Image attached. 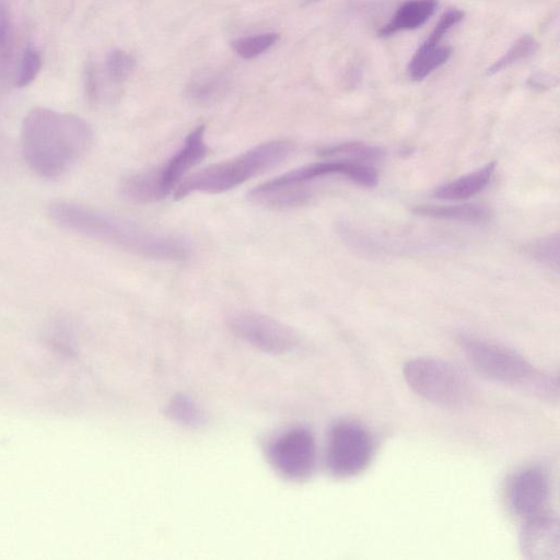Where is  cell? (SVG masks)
<instances>
[{"label": "cell", "mask_w": 560, "mask_h": 560, "mask_svg": "<svg viewBox=\"0 0 560 560\" xmlns=\"http://www.w3.org/2000/svg\"><path fill=\"white\" fill-rule=\"evenodd\" d=\"M294 145L288 140H272L256 146L231 160L217 163L186 178L175 190L174 200L181 201L193 194H220L271 170L291 154Z\"/></svg>", "instance_id": "obj_3"}, {"label": "cell", "mask_w": 560, "mask_h": 560, "mask_svg": "<svg viewBox=\"0 0 560 560\" xmlns=\"http://www.w3.org/2000/svg\"><path fill=\"white\" fill-rule=\"evenodd\" d=\"M280 38L275 32H268L253 37L238 39L231 43L233 51H235L244 60H253L264 52L270 50Z\"/></svg>", "instance_id": "obj_22"}, {"label": "cell", "mask_w": 560, "mask_h": 560, "mask_svg": "<svg viewBox=\"0 0 560 560\" xmlns=\"http://www.w3.org/2000/svg\"><path fill=\"white\" fill-rule=\"evenodd\" d=\"M540 49L538 41H536L531 35H523L515 44H513L510 50L497 62L487 69V76L497 75L506 68L512 65L520 63L521 61L528 60Z\"/></svg>", "instance_id": "obj_21"}, {"label": "cell", "mask_w": 560, "mask_h": 560, "mask_svg": "<svg viewBox=\"0 0 560 560\" xmlns=\"http://www.w3.org/2000/svg\"><path fill=\"white\" fill-rule=\"evenodd\" d=\"M315 2H318V0H303V5H310Z\"/></svg>", "instance_id": "obj_28"}, {"label": "cell", "mask_w": 560, "mask_h": 560, "mask_svg": "<svg viewBox=\"0 0 560 560\" xmlns=\"http://www.w3.org/2000/svg\"><path fill=\"white\" fill-rule=\"evenodd\" d=\"M550 496V478L538 468L520 471L512 477L508 487L509 506L522 520L547 511Z\"/></svg>", "instance_id": "obj_11"}, {"label": "cell", "mask_w": 560, "mask_h": 560, "mask_svg": "<svg viewBox=\"0 0 560 560\" xmlns=\"http://www.w3.org/2000/svg\"><path fill=\"white\" fill-rule=\"evenodd\" d=\"M230 89V78L219 70L196 74L186 87V96L201 107H210L223 100Z\"/></svg>", "instance_id": "obj_15"}, {"label": "cell", "mask_w": 560, "mask_h": 560, "mask_svg": "<svg viewBox=\"0 0 560 560\" xmlns=\"http://www.w3.org/2000/svg\"><path fill=\"white\" fill-rule=\"evenodd\" d=\"M465 14L459 9H450L447 13L443 14L437 23L435 29L429 35L428 39L441 42L446 37L447 33L464 19Z\"/></svg>", "instance_id": "obj_25"}, {"label": "cell", "mask_w": 560, "mask_h": 560, "mask_svg": "<svg viewBox=\"0 0 560 560\" xmlns=\"http://www.w3.org/2000/svg\"><path fill=\"white\" fill-rule=\"evenodd\" d=\"M136 66L135 58L121 50L109 53L105 68H107L108 78L112 84L121 85L134 72Z\"/></svg>", "instance_id": "obj_23"}, {"label": "cell", "mask_w": 560, "mask_h": 560, "mask_svg": "<svg viewBox=\"0 0 560 560\" xmlns=\"http://www.w3.org/2000/svg\"><path fill=\"white\" fill-rule=\"evenodd\" d=\"M373 455V441L367 429L353 422L336 424L330 431L328 466L341 477L357 475L367 469Z\"/></svg>", "instance_id": "obj_8"}, {"label": "cell", "mask_w": 560, "mask_h": 560, "mask_svg": "<svg viewBox=\"0 0 560 560\" xmlns=\"http://www.w3.org/2000/svg\"><path fill=\"white\" fill-rule=\"evenodd\" d=\"M528 84L533 89H550L557 84V81L550 75L536 74L529 79Z\"/></svg>", "instance_id": "obj_27"}, {"label": "cell", "mask_w": 560, "mask_h": 560, "mask_svg": "<svg viewBox=\"0 0 560 560\" xmlns=\"http://www.w3.org/2000/svg\"><path fill=\"white\" fill-rule=\"evenodd\" d=\"M319 155L326 159L347 160L360 163L380 161L384 156V151L377 146L365 143H344L331 147L323 148Z\"/></svg>", "instance_id": "obj_18"}, {"label": "cell", "mask_w": 560, "mask_h": 560, "mask_svg": "<svg viewBox=\"0 0 560 560\" xmlns=\"http://www.w3.org/2000/svg\"><path fill=\"white\" fill-rule=\"evenodd\" d=\"M11 34V23L8 8L0 2V52L7 49Z\"/></svg>", "instance_id": "obj_26"}, {"label": "cell", "mask_w": 560, "mask_h": 560, "mask_svg": "<svg viewBox=\"0 0 560 560\" xmlns=\"http://www.w3.org/2000/svg\"><path fill=\"white\" fill-rule=\"evenodd\" d=\"M275 469L291 481H302L312 473L317 459L313 435L308 429L294 428L279 435L270 446Z\"/></svg>", "instance_id": "obj_10"}, {"label": "cell", "mask_w": 560, "mask_h": 560, "mask_svg": "<svg viewBox=\"0 0 560 560\" xmlns=\"http://www.w3.org/2000/svg\"><path fill=\"white\" fill-rule=\"evenodd\" d=\"M413 213L427 218L455 221V223L485 225L492 220V210L480 204L419 205Z\"/></svg>", "instance_id": "obj_16"}, {"label": "cell", "mask_w": 560, "mask_h": 560, "mask_svg": "<svg viewBox=\"0 0 560 560\" xmlns=\"http://www.w3.org/2000/svg\"><path fill=\"white\" fill-rule=\"evenodd\" d=\"M451 54L452 50L449 46L427 39L408 64V75L414 81H422L442 65H445Z\"/></svg>", "instance_id": "obj_17"}, {"label": "cell", "mask_w": 560, "mask_h": 560, "mask_svg": "<svg viewBox=\"0 0 560 560\" xmlns=\"http://www.w3.org/2000/svg\"><path fill=\"white\" fill-rule=\"evenodd\" d=\"M21 153L41 178L62 177L88 153L93 131L79 116L51 109L30 111L22 122Z\"/></svg>", "instance_id": "obj_2"}, {"label": "cell", "mask_w": 560, "mask_h": 560, "mask_svg": "<svg viewBox=\"0 0 560 560\" xmlns=\"http://www.w3.org/2000/svg\"><path fill=\"white\" fill-rule=\"evenodd\" d=\"M437 8L438 0H410L380 29L379 37L389 38L402 31L418 29L435 15Z\"/></svg>", "instance_id": "obj_13"}, {"label": "cell", "mask_w": 560, "mask_h": 560, "mask_svg": "<svg viewBox=\"0 0 560 560\" xmlns=\"http://www.w3.org/2000/svg\"><path fill=\"white\" fill-rule=\"evenodd\" d=\"M330 175H343L364 188H375L379 182L378 171L367 163L331 159L288 172L282 177L266 182L265 186L280 200L300 206L311 200V184Z\"/></svg>", "instance_id": "obj_7"}, {"label": "cell", "mask_w": 560, "mask_h": 560, "mask_svg": "<svg viewBox=\"0 0 560 560\" xmlns=\"http://www.w3.org/2000/svg\"><path fill=\"white\" fill-rule=\"evenodd\" d=\"M520 546L523 556L530 560H559V522L550 511L522 520Z\"/></svg>", "instance_id": "obj_12"}, {"label": "cell", "mask_w": 560, "mask_h": 560, "mask_svg": "<svg viewBox=\"0 0 560 560\" xmlns=\"http://www.w3.org/2000/svg\"><path fill=\"white\" fill-rule=\"evenodd\" d=\"M496 167V161L489 162L480 170L439 186V188L434 191L433 196L442 201L469 200V198L485 190L490 180H492Z\"/></svg>", "instance_id": "obj_14"}, {"label": "cell", "mask_w": 560, "mask_h": 560, "mask_svg": "<svg viewBox=\"0 0 560 560\" xmlns=\"http://www.w3.org/2000/svg\"><path fill=\"white\" fill-rule=\"evenodd\" d=\"M54 223L63 229L157 261L180 262L191 256L186 240L161 235L125 218L72 202L58 201L49 207Z\"/></svg>", "instance_id": "obj_1"}, {"label": "cell", "mask_w": 560, "mask_h": 560, "mask_svg": "<svg viewBox=\"0 0 560 560\" xmlns=\"http://www.w3.org/2000/svg\"><path fill=\"white\" fill-rule=\"evenodd\" d=\"M458 343L471 365L482 376L499 383L527 387L542 399L557 400V378L536 370L515 350L464 333L459 335Z\"/></svg>", "instance_id": "obj_4"}, {"label": "cell", "mask_w": 560, "mask_h": 560, "mask_svg": "<svg viewBox=\"0 0 560 560\" xmlns=\"http://www.w3.org/2000/svg\"><path fill=\"white\" fill-rule=\"evenodd\" d=\"M167 415L186 427L200 428L206 423V415L190 395L177 394L173 396L166 408Z\"/></svg>", "instance_id": "obj_19"}, {"label": "cell", "mask_w": 560, "mask_h": 560, "mask_svg": "<svg viewBox=\"0 0 560 560\" xmlns=\"http://www.w3.org/2000/svg\"><path fill=\"white\" fill-rule=\"evenodd\" d=\"M205 133L204 125L196 127L161 167L125 178L120 186L124 200L135 205L153 204L177 190L185 175L207 155Z\"/></svg>", "instance_id": "obj_5"}, {"label": "cell", "mask_w": 560, "mask_h": 560, "mask_svg": "<svg viewBox=\"0 0 560 560\" xmlns=\"http://www.w3.org/2000/svg\"><path fill=\"white\" fill-rule=\"evenodd\" d=\"M229 328L240 340L266 354L285 355L298 345L293 329L260 313L240 312L229 319Z\"/></svg>", "instance_id": "obj_9"}, {"label": "cell", "mask_w": 560, "mask_h": 560, "mask_svg": "<svg viewBox=\"0 0 560 560\" xmlns=\"http://www.w3.org/2000/svg\"><path fill=\"white\" fill-rule=\"evenodd\" d=\"M525 254L536 263L558 273L560 266V238L555 235L534 240L524 248Z\"/></svg>", "instance_id": "obj_20"}, {"label": "cell", "mask_w": 560, "mask_h": 560, "mask_svg": "<svg viewBox=\"0 0 560 560\" xmlns=\"http://www.w3.org/2000/svg\"><path fill=\"white\" fill-rule=\"evenodd\" d=\"M404 378L417 395L431 404L458 410L471 402L468 377L448 361L429 357L407 361Z\"/></svg>", "instance_id": "obj_6"}, {"label": "cell", "mask_w": 560, "mask_h": 560, "mask_svg": "<svg viewBox=\"0 0 560 560\" xmlns=\"http://www.w3.org/2000/svg\"><path fill=\"white\" fill-rule=\"evenodd\" d=\"M42 67V58L40 53L34 48H28L23 53L15 85L17 88H26L37 79Z\"/></svg>", "instance_id": "obj_24"}]
</instances>
